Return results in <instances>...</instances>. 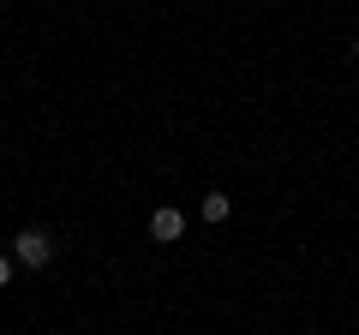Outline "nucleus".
<instances>
[{
  "instance_id": "2",
  "label": "nucleus",
  "mask_w": 359,
  "mask_h": 335,
  "mask_svg": "<svg viewBox=\"0 0 359 335\" xmlns=\"http://www.w3.org/2000/svg\"><path fill=\"white\" fill-rule=\"evenodd\" d=\"M180 233H186V216H180V210H156L150 216V240H180Z\"/></svg>"
},
{
  "instance_id": "5",
  "label": "nucleus",
  "mask_w": 359,
  "mask_h": 335,
  "mask_svg": "<svg viewBox=\"0 0 359 335\" xmlns=\"http://www.w3.org/2000/svg\"><path fill=\"white\" fill-rule=\"evenodd\" d=\"M353 60H359V42H353Z\"/></svg>"
},
{
  "instance_id": "1",
  "label": "nucleus",
  "mask_w": 359,
  "mask_h": 335,
  "mask_svg": "<svg viewBox=\"0 0 359 335\" xmlns=\"http://www.w3.org/2000/svg\"><path fill=\"white\" fill-rule=\"evenodd\" d=\"M48 252H54V240H48L42 228H25V233L13 240V258L30 264V270H42V264H48Z\"/></svg>"
},
{
  "instance_id": "3",
  "label": "nucleus",
  "mask_w": 359,
  "mask_h": 335,
  "mask_svg": "<svg viewBox=\"0 0 359 335\" xmlns=\"http://www.w3.org/2000/svg\"><path fill=\"white\" fill-rule=\"evenodd\" d=\"M204 221H228V198H222V192L204 198Z\"/></svg>"
},
{
  "instance_id": "4",
  "label": "nucleus",
  "mask_w": 359,
  "mask_h": 335,
  "mask_svg": "<svg viewBox=\"0 0 359 335\" xmlns=\"http://www.w3.org/2000/svg\"><path fill=\"white\" fill-rule=\"evenodd\" d=\"M6 282H13V258H0V287H6Z\"/></svg>"
}]
</instances>
